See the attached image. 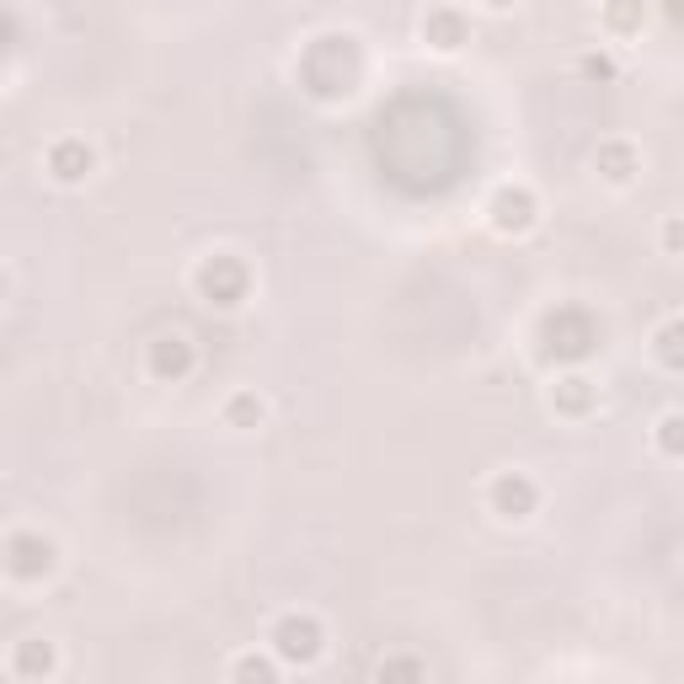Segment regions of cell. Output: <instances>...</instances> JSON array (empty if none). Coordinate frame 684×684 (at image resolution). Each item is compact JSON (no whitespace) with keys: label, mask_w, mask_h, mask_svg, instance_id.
Instances as JSON below:
<instances>
[{"label":"cell","mask_w":684,"mask_h":684,"mask_svg":"<svg viewBox=\"0 0 684 684\" xmlns=\"http://www.w3.org/2000/svg\"><path fill=\"white\" fill-rule=\"evenodd\" d=\"M540 343H545V358H562V364H578V358L594 354L599 343V327L589 310H557V316H545V327H540Z\"/></svg>","instance_id":"1"},{"label":"cell","mask_w":684,"mask_h":684,"mask_svg":"<svg viewBox=\"0 0 684 684\" xmlns=\"http://www.w3.org/2000/svg\"><path fill=\"white\" fill-rule=\"evenodd\" d=\"M273 653L284 663H316L321 657V621L316 615H284L273 625Z\"/></svg>","instance_id":"2"},{"label":"cell","mask_w":684,"mask_h":684,"mask_svg":"<svg viewBox=\"0 0 684 684\" xmlns=\"http://www.w3.org/2000/svg\"><path fill=\"white\" fill-rule=\"evenodd\" d=\"M198 295L208 305H220V310H231L246 299V268H241L236 257H208L204 268H198Z\"/></svg>","instance_id":"3"},{"label":"cell","mask_w":684,"mask_h":684,"mask_svg":"<svg viewBox=\"0 0 684 684\" xmlns=\"http://www.w3.org/2000/svg\"><path fill=\"white\" fill-rule=\"evenodd\" d=\"M0 566H6L11 578H22V583H38V578L54 566V545L43 535H11L6 551H0Z\"/></svg>","instance_id":"4"},{"label":"cell","mask_w":684,"mask_h":684,"mask_svg":"<svg viewBox=\"0 0 684 684\" xmlns=\"http://www.w3.org/2000/svg\"><path fill=\"white\" fill-rule=\"evenodd\" d=\"M535 503H540V492L524 471H508V477L492 481V513H498V519H513V524H519V519L535 513Z\"/></svg>","instance_id":"5"},{"label":"cell","mask_w":684,"mask_h":684,"mask_svg":"<svg viewBox=\"0 0 684 684\" xmlns=\"http://www.w3.org/2000/svg\"><path fill=\"white\" fill-rule=\"evenodd\" d=\"M492 225H498L503 236L530 231V225H535V193H530V187H503V193L492 198Z\"/></svg>","instance_id":"6"},{"label":"cell","mask_w":684,"mask_h":684,"mask_svg":"<svg viewBox=\"0 0 684 684\" xmlns=\"http://www.w3.org/2000/svg\"><path fill=\"white\" fill-rule=\"evenodd\" d=\"M193 369V348H187V337H155V348H150V375L155 380H182Z\"/></svg>","instance_id":"7"},{"label":"cell","mask_w":684,"mask_h":684,"mask_svg":"<svg viewBox=\"0 0 684 684\" xmlns=\"http://www.w3.org/2000/svg\"><path fill=\"white\" fill-rule=\"evenodd\" d=\"M49 172H54V182H86L91 177V145H81V140H60V145L49 150Z\"/></svg>","instance_id":"8"},{"label":"cell","mask_w":684,"mask_h":684,"mask_svg":"<svg viewBox=\"0 0 684 684\" xmlns=\"http://www.w3.org/2000/svg\"><path fill=\"white\" fill-rule=\"evenodd\" d=\"M49 668H54V647L49 642H22L17 647V674L22 680H43Z\"/></svg>","instance_id":"9"},{"label":"cell","mask_w":684,"mask_h":684,"mask_svg":"<svg viewBox=\"0 0 684 684\" xmlns=\"http://www.w3.org/2000/svg\"><path fill=\"white\" fill-rule=\"evenodd\" d=\"M599 172H604L610 182H631V172H636V150L621 145V140H615V145H604V150H599Z\"/></svg>","instance_id":"10"},{"label":"cell","mask_w":684,"mask_h":684,"mask_svg":"<svg viewBox=\"0 0 684 684\" xmlns=\"http://www.w3.org/2000/svg\"><path fill=\"white\" fill-rule=\"evenodd\" d=\"M428 43H433V49H460V43H466V22H460L455 11L428 17Z\"/></svg>","instance_id":"11"},{"label":"cell","mask_w":684,"mask_h":684,"mask_svg":"<svg viewBox=\"0 0 684 684\" xmlns=\"http://www.w3.org/2000/svg\"><path fill=\"white\" fill-rule=\"evenodd\" d=\"M557 407H566V412H589V407H594V380L566 375L562 386H557Z\"/></svg>","instance_id":"12"},{"label":"cell","mask_w":684,"mask_h":684,"mask_svg":"<svg viewBox=\"0 0 684 684\" xmlns=\"http://www.w3.org/2000/svg\"><path fill=\"white\" fill-rule=\"evenodd\" d=\"M225 417H231V428H257V422H263V401H257L252 390H241V396H231Z\"/></svg>","instance_id":"13"},{"label":"cell","mask_w":684,"mask_h":684,"mask_svg":"<svg viewBox=\"0 0 684 684\" xmlns=\"http://www.w3.org/2000/svg\"><path fill=\"white\" fill-rule=\"evenodd\" d=\"M428 674V663H417V657H386L380 663V680H422Z\"/></svg>","instance_id":"14"},{"label":"cell","mask_w":684,"mask_h":684,"mask_svg":"<svg viewBox=\"0 0 684 684\" xmlns=\"http://www.w3.org/2000/svg\"><path fill=\"white\" fill-rule=\"evenodd\" d=\"M657 358L668 364V369H680L684 354H680V321H668V327L657 331Z\"/></svg>","instance_id":"15"},{"label":"cell","mask_w":684,"mask_h":684,"mask_svg":"<svg viewBox=\"0 0 684 684\" xmlns=\"http://www.w3.org/2000/svg\"><path fill=\"white\" fill-rule=\"evenodd\" d=\"M231 674H236V680H278V663H268V657L252 653V657H241Z\"/></svg>","instance_id":"16"},{"label":"cell","mask_w":684,"mask_h":684,"mask_svg":"<svg viewBox=\"0 0 684 684\" xmlns=\"http://www.w3.org/2000/svg\"><path fill=\"white\" fill-rule=\"evenodd\" d=\"M657 445H663V455H680V412H668L657 422Z\"/></svg>","instance_id":"17"},{"label":"cell","mask_w":684,"mask_h":684,"mask_svg":"<svg viewBox=\"0 0 684 684\" xmlns=\"http://www.w3.org/2000/svg\"><path fill=\"white\" fill-rule=\"evenodd\" d=\"M610 22H615L621 32L636 28V0H615V6H610Z\"/></svg>","instance_id":"18"},{"label":"cell","mask_w":684,"mask_h":684,"mask_svg":"<svg viewBox=\"0 0 684 684\" xmlns=\"http://www.w3.org/2000/svg\"><path fill=\"white\" fill-rule=\"evenodd\" d=\"M487 6H492V11H508V6H513V0H487Z\"/></svg>","instance_id":"19"},{"label":"cell","mask_w":684,"mask_h":684,"mask_svg":"<svg viewBox=\"0 0 684 684\" xmlns=\"http://www.w3.org/2000/svg\"><path fill=\"white\" fill-rule=\"evenodd\" d=\"M0 299H6V278H0Z\"/></svg>","instance_id":"20"}]
</instances>
